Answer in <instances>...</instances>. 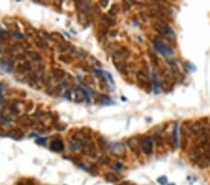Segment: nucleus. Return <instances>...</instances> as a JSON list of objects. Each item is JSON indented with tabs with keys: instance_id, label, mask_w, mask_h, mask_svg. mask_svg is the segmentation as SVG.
<instances>
[{
	"instance_id": "a211bd4d",
	"label": "nucleus",
	"mask_w": 210,
	"mask_h": 185,
	"mask_svg": "<svg viewBox=\"0 0 210 185\" xmlns=\"http://www.w3.org/2000/svg\"><path fill=\"white\" fill-rule=\"evenodd\" d=\"M51 73V77L57 81L61 80L66 76V71L64 69H61V68H52Z\"/></svg>"
},
{
	"instance_id": "c85d7f7f",
	"label": "nucleus",
	"mask_w": 210,
	"mask_h": 185,
	"mask_svg": "<svg viewBox=\"0 0 210 185\" xmlns=\"http://www.w3.org/2000/svg\"><path fill=\"white\" fill-rule=\"evenodd\" d=\"M39 80L40 82L43 84V85H46V86H50L51 83V77L49 76V75L43 74L41 76H39Z\"/></svg>"
},
{
	"instance_id": "a878e982",
	"label": "nucleus",
	"mask_w": 210,
	"mask_h": 185,
	"mask_svg": "<svg viewBox=\"0 0 210 185\" xmlns=\"http://www.w3.org/2000/svg\"><path fill=\"white\" fill-rule=\"evenodd\" d=\"M27 55L31 58V60H33L34 62L36 63H42V56L35 51H31L27 53Z\"/></svg>"
},
{
	"instance_id": "c03bdc74",
	"label": "nucleus",
	"mask_w": 210,
	"mask_h": 185,
	"mask_svg": "<svg viewBox=\"0 0 210 185\" xmlns=\"http://www.w3.org/2000/svg\"><path fill=\"white\" fill-rule=\"evenodd\" d=\"M130 7H131V5H130L129 2H127V1H123L122 2V8H123V10H128L130 8Z\"/></svg>"
},
{
	"instance_id": "6ab92c4d",
	"label": "nucleus",
	"mask_w": 210,
	"mask_h": 185,
	"mask_svg": "<svg viewBox=\"0 0 210 185\" xmlns=\"http://www.w3.org/2000/svg\"><path fill=\"white\" fill-rule=\"evenodd\" d=\"M78 21L80 24L82 25H86L89 24L90 19L88 16V13L84 12V11H78Z\"/></svg>"
},
{
	"instance_id": "e433bc0d",
	"label": "nucleus",
	"mask_w": 210,
	"mask_h": 185,
	"mask_svg": "<svg viewBox=\"0 0 210 185\" xmlns=\"http://www.w3.org/2000/svg\"><path fill=\"white\" fill-rule=\"evenodd\" d=\"M83 80H84V82H85V83H87V84H89V85H94V83H95V82H94V78H93L92 76H90V75L84 76Z\"/></svg>"
},
{
	"instance_id": "ea45409f",
	"label": "nucleus",
	"mask_w": 210,
	"mask_h": 185,
	"mask_svg": "<svg viewBox=\"0 0 210 185\" xmlns=\"http://www.w3.org/2000/svg\"><path fill=\"white\" fill-rule=\"evenodd\" d=\"M77 55L78 56H79L80 58H82V59H84L88 54H87V52L84 51V50H82V49H79L78 51H77Z\"/></svg>"
},
{
	"instance_id": "20e7f679",
	"label": "nucleus",
	"mask_w": 210,
	"mask_h": 185,
	"mask_svg": "<svg viewBox=\"0 0 210 185\" xmlns=\"http://www.w3.org/2000/svg\"><path fill=\"white\" fill-rule=\"evenodd\" d=\"M137 83L139 84V86L142 89L146 90L147 92L150 91L151 83L149 80V71L148 68V65L146 63H144V67L142 68V69L137 72Z\"/></svg>"
},
{
	"instance_id": "473e14b6",
	"label": "nucleus",
	"mask_w": 210,
	"mask_h": 185,
	"mask_svg": "<svg viewBox=\"0 0 210 185\" xmlns=\"http://www.w3.org/2000/svg\"><path fill=\"white\" fill-rule=\"evenodd\" d=\"M119 10H120V7H119V5H118V4H113V5L111 6V8L108 10V15H109L110 17H113V16H115V15L118 14Z\"/></svg>"
},
{
	"instance_id": "2eb2a0df",
	"label": "nucleus",
	"mask_w": 210,
	"mask_h": 185,
	"mask_svg": "<svg viewBox=\"0 0 210 185\" xmlns=\"http://www.w3.org/2000/svg\"><path fill=\"white\" fill-rule=\"evenodd\" d=\"M17 122L24 127H34V121L28 115H22L17 119Z\"/></svg>"
},
{
	"instance_id": "5fc2aeb1",
	"label": "nucleus",
	"mask_w": 210,
	"mask_h": 185,
	"mask_svg": "<svg viewBox=\"0 0 210 185\" xmlns=\"http://www.w3.org/2000/svg\"><path fill=\"white\" fill-rule=\"evenodd\" d=\"M168 185H175V183H170V184H168Z\"/></svg>"
},
{
	"instance_id": "72a5a7b5",
	"label": "nucleus",
	"mask_w": 210,
	"mask_h": 185,
	"mask_svg": "<svg viewBox=\"0 0 210 185\" xmlns=\"http://www.w3.org/2000/svg\"><path fill=\"white\" fill-rule=\"evenodd\" d=\"M76 93V97H75V102L76 103H81L83 101V94L81 92V88H78V91H75Z\"/></svg>"
},
{
	"instance_id": "603ef678",
	"label": "nucleus",
	"mask_w": 210,
	"mask_h": 185,
	"mask_svg": "<svg viewBox=\"0 0 210 185\" xmlns=\"http://www.w3.org/2000/svg\"><path fill=\"white\" fill-rule=\"evenodd\" d=\"M120 185H134L132 182H121Z\"/></svg>"
},
{
	"instance_id": "7c9ffc66",
	"label": "nucleus",
	"mask_w": 210,
	"mask_h": 185,
	"mask_svg": "<svg viewBox=\"0 0 210 185\" xmlns=\"http://www.w3.org/2000/svg\"><path fill=\"white\" fill-rule=\"evenodd\" d=\"M59 60L65 64H70L73 62V57L68 53H63L59 56Z\"/></svg>"
},
{
	"instance_id": "a19ab883",
	"label": "nucleus",
	"mask_w": 210,
	"mask_h": 185,
	"mask_svg": "<svg viewBox=\"0 0 210 185\" xmlns=\"http://www.w3.org/2000/svg\"><path fill=\"white\" fill-rule=\"evenodd\" d=\"M12 36L14 37H16L17 39H20V40H24V36L23 34H21L19 31H14L12 33Z\"/></svg>"
},
{
	"instance_id": "6e6552de",
	"label": "nucleus",
	"mask_w": 210,
	"mask_h": 185,
	"mask_svg": "<svg viewBox=\"0 0 210 185\" xmlns=\"http://www.w3.org/2000/svg\"><path fill=\"white\" fill-rule=\"evenodd\" d=\"M81 150H82V152L90 158H96V156H97L95 145L93 142V140L91 139V138H87L86 139L83 140Z\"/></svg>"
},
{
	"instance_id": "8fccbe9b",
	"label": "nucleus",
	"mask_w": 210,
	"mask_h": 185,
	"mask_svg": "<svg viewBox=\"0 0 210 185\" xmlns=\"http://www.w3.org/2000/svg\"><path fill=\"white\" fill-rule=\"evenodd\" d=\"M19 185H35L32 182H20Z\"/></svg>"
},
{
	"instance_id": "f257e3e1",
	"label": "nucleus",
	"mask_w": 210,
	"mask_h": 185,
	"mask_svg": "<svg viewBox=\"0 0 210 185\" xmlns=\"http://www.w3.org/2000/svg\"><path fill=\"white\" fill-rule=\"evenodd\" d=\"M189 155L191 160L200 167L207 166L210 163V143L201 141L190 150Z\"/></svg>"
},
{
	"instance_id": "864d4df0",
	"label": "nucleus",
	"mask_w": 210,
	"mask_h": 185,
	"mask_svg": "<svg viewBox=\"0 0 210 185\" xmlns=\"http://www.w3.org/2000/svg\"><path fill=\"white\" fill-rule=\"evenodd\" d=\"M116 34H117L116 31H115V32H110V35H111V36H116Z\"/></svg>"
},
{
	"instance_id": "5701e85b",
	"label": "nucleus",
	"mask_w": 210,
	"mask_h": 185,
	"mask_svg": "<svg viewBox=\"0 0 210 185\" xmlns=\"http://www.w3.org/2000/svg\"><path fill=\"white\" fill-rule=\"evenodd\" d=\"M50 36H51V40H53L54 42H56L58 44H63V43L66 42L63 35H61L58 32H52L51 34H50Z\"/></svg>"
},
{
	"instance_id": "2f4dec72",
	"label": "nucleus",
	"mask_w": 210,
	"mask_h": 185,
	"mask_svg": "<svg viewBox=\"0 0 210 185\" xmlns=\"http://www.w3.org/2000/svg\"><path fill=\"white\" fill-rule=\"evenodd\" d=\"M62 90H63V85L59 84V85H56L54 86L52 89H51V92L49 94L51 95H54V96H59L62 93Z\"/></svg>"
},
{
	"instance_id": "c9c22d12",
	"label": "nucleus",
	"mask_w": 210,
	"mask_h": 185,
	"mask_svg": "<svg viewBox=\"0 0 210 185\" xmlns=\"http://www.w3.org/2000/svg\"><path fill=\"white\" fill-rule=\"evenodd\" d=\"M148 56L150 58V61H151L152 65L157 67L159 65V58H158V56L154 52H148Z\"/></svg>"
},
{
	"instance_id": "c756f323",
	"label": "nucleus",
	"mask_w": 210,
	"mask_h": 185,
	"mask_svg": "<svg viewBox=\"0 0 210 185\" xmlns=\"http://www.w3.org/2000/svg\"><path fill=\"white\" fill-rule=\"evenodd\" d=\"M105 180L108 182H117L120 181V178L114 173H106L105 175Z\"/></svg>"
},
{
	"instance_id": "58836bf2",
	"label": "nucleus",
	"mask_w": 210,
	"mask_h": 185,
	"mask_svg": "<svg viewBox=\"0 0 210 185\" xmlns=\"http://www.w3.org/2000/svg\"><path fill=\"white\" fill-rule=\"evenodd\" d=\"M99 162L103 165H108L110 163V159L106 155H103L99 158Z\"/></svg>"
},
{
	"instance_id": "7ed1b4c3",
	"label": "nucleus",
	"mask_w": 210,
	"mask_h": 185,
	"mask_svg": "<svg viewBox=\"0 0 210 185\" xmlns=\"http://www.w3.org/2000/svg\"><path fill=\"white\" fill-rule=\"evenodd\" d=\"M159 75L161 77V87L164 92H170L174 87V82L175 81V78L172 74V72L166 68H162L159 71Z\"/></svg>"
},
{
	"instance_id": "37998d69",
	"label": "nucleus",
	"mask_w": 210,
	"mask_h": 185,
	"mask_svg": "<svg viewBox=\"0 0 210 185\" xmlns=\"http://www.w3.org/2000/svg\"><path fill=\"white\" fill-rule=\"evenodd\" d=\"M46 142H47V139H45V138H38V139H36V143H37L38 145H42V146H44V145L46 144Z\"/></svg>"
},
{
	"instance_id": "4c0bfd02",
	"label": "nucleus",
	"mask_w": 210,
	"mask_h": 185,
	"mask_svg": "<svg viewBox=\"0 0 210 185\" xmlns=\"http://www.w3.org/2000/svg\"><path fill=\"white\" fill-rule=\"evenodd\" d=\"M184 66H185V68H187V70H188L189 72H194V71L196 70V68H195L191 63H190V62H186V63L184 64Z\"/></svg>"
},
{
	"instance_id": "a18cd8bd",
	"label": "nucleus",
	"mask_w": 210,
	"mask_h": 185,
	"mask_svg": "<svg viewBox=\"0 0 210 185\" xmlns=\"http://www.w3.org/2000/svg\"><path fill=\"white\" fill-rule=\"evenodd\" d=\"M81 68H82V70H84V71H90V66L89 65H87L85 62H83V63H81Z\"/></svg>"
},
{
	"instance_id": "79ce46f5",
	"label": "nucleus",
	"mask_w": 210,
	"mask_h": 185,
	"mask_svg": "<svg viewBox=\"0 0 210 185\" xmlns=\"http://www.w3.org/2000/svg\"><path fill=\"white\" fill-rule=\"evenodd\" d=\"M157 182H158L161 185H165L167 183V178H166L165 176H162V177L158 178Z\"/></svg>"
},
{
	"instance_id": "4468645a",
	"label": "nucleus",
	"mask_w": 210,
	"mask_h": 185,
	"mask_svg": "<svg viewBox=\"0 0 210 185\" xmlns=\"http://www.w3.org/2000/svg\"><path fill=\"white\" fill-rule=\"evenodd\" d=\"M31 68H32V65L29 61H21L19 62L17 65H16V71L19 73V74L24 75L25 73L31 71Z\"/></svg>"
},
{
	"instance_id": "9d476101",
	"label": "nucleus",
	"mask_w": 210,
	"mask_h": 185,
	"mask_svg": "<svg viewBox=\"0 0 210 185\" xmlns=\"http://www.w3.org/2000/svg\"><path fill=\"white\" fill-rule=\"evenodd\" d=\"M14 68V61L10 56L0 59V69L6 73H11Z\"/></svg>"
},
{
	"instance_id": "393cba45",
	"label": "nucleus",
	"mask_w": 210,
	"mask_h": 185,
	"mask_svg": "<svg viewBox=\"0 0 210 185\" xmlns=\"http://www.w3.org/2000/svg\"><path fill=\"white\" fill-rule=\"evenodd\" d=\"M35 46L39 49H46L49 45L47 43V41L41 37H36L35 38Z\"/></svg>"
},
{
	"instance_id": "3c124183",
	"label": "nucleus",
	"mask_w": 210,
	"mask_h": 185,
	"mask_svg": "<svg viewBox=\"0 0 210 185\" xmlns=\"http://www.w3.org/2000/svg\"><path fill=\"white\" fill-rule=\"evenodd\" d=\"M114 168L115 169H121L122 168V165L121 163H117L115 166H114Z\"/></svg>"
},
{
	"instance_id": "f3484780",
	"label": "nucleus",
	"mask_w": 210,
	"mask_h": 185,
	"mask_svg": "<svg viewBox=\"0 0 210 185\" xmlns=\"http://www.w3.org/2000/svg\"><path fill=\"white\" fill-rule=\"evenodd\" d=\"M51 150L55 152H61L65 150V145L61 139L53 140L51 144Z\"/></svg>"
},
{
	"instance_id": "de8ad7c7",
	"label": "nucleus",
	"mask_w": 210,
	"mask_h": 185,
	"mask_svg": "<svg viewBox=\"0 0 210 185\" xmlns=\"http://www.w3.org/2000/svg\"><path fill=\"white\" fill-rule=\"evenodd\" d=\"M99 4H100L103 8H105V7L108 5V1H106V0H101V1H99Z\"/></svg>"
},
{
	"instance_id": "423d86ee",
	"label": "nucleus",
	"mask_w": 210,
	"mask_h": 185,
	"mask_svg": "<svg viewBox=\"0 0 210 185\" xmlns=\"http://www.w3.org/2000/svg\"><path fill=\"white\" fill-rule=\"evenodd\" d=\"M153 46L157 52H159L161 54H163L165 57H169V56L173 55V53H174L173 49L170 46H168L167 44H165L161 38H155L153 40Z\"/></svg>"
},
{
	"instance_id": "412c9836",
	"label": "nucleus",
	"mask_w": 210,
	"mask_h": 185,
	"mask_svg": "<svg viewBox=\"0 0 210 185\" xmlns=\"http://www.w3.org/2000/svg\"><path fill=\"white\" fill-rule=\"evenodd\" d=\"M172 142L174 143L175 148L178 146V122L174 123L173 132H172Z\"/></svg>"
},
{
	"instance_id": "1a4fd4ad",
	"label": "nucleus",
	"mask_w": 210,
	"mask_h": 185,
	"mask_svg": "<svg viewBox=\"0 0 210 185\" xmlns=\"http://www.w3.org/2000/svg\"><path fill=\"white\" fill-rule=\"evenodd\" d=\"M109 150L111 151V153L119 158H122L125 156V148L124 145L121 142H113L110 144L109 146Z\"/></svg>"
},
{
	"instance_id": "f8f14e48",
	"label": "nucleus",
	"mask_w": 210,
	"mask_h": 185,
	"mask_svg": "<svg viewBox=\"0 0 210 185\" xmlns=\"http://www.w3.org/2000/svg\"><path fill=\"white\" fill-rule=\"evenodd\" d=\"M141 140L139 137H132L127 140V145L131 150L137 154H139L140 152V146H141Z\"/></svg>"
},
{
	"instance_id": "f03ea898",
	"label": "nucleus",
	"mask_w": 210,
	"mask_h": 185,
	"mask_svg": "<svg viewBox=\"0 0 210 185\" xmlns=\"http://www.w3.org/2000/svg\"><path fill=\"white\" fill-rule=\"evenodd\" d=\"M129 55H130V52L125 47H121L112 53V63L114 64L115 68L123 74H124L125 68L127 65L126 59L129 57Z\"/></svg>"
},
{
	"instance_id": "ddd939ff",
	"label": "nucleus",
	"mask_w": 210,
	"mask_h": 185,
	"mask_svg": "<svg viewBox=\"0 0 210 185\" xmlns=\"http://www.w3.org/2000/svg\"><path fill=\"white\" fill-rule=\"evenodd\" d=\"M141 149L147 155H150L152 153V139L150 137H145L141 140Z\"/></svg>"
},
{
	"instance_id": "cd10ccee",
	"label": "nucleus",
	"mask_w": 210,
	"mask_h": 185,
	"mask_svg": "<svg viewBox=\"0 0 210 185\" xmlns=\"http://www.w3.org/2000/svg\"><path fill=\"white\" fill-rule=\"evenodd\" d=\"M81 146H82V143L79 139H73L70 140V147L73 150H78L81 149Z\"/></svg>"
},
{
	"instance_id": "f704fd0d",
	"label": "nucleus",
	"mask_w": 210,
	"mask_h": 185,
	"mask_svg": "<svg viewBox=\"0 0 210 185\" xmlns=\"http://www.w3.org/2000/svg\"><path fill=\"white\" fill-rule=\"evenodd\" d=\"M97 143H98V146L99 148L101 149L102 150H104L106 146H107V142H106V139H105L104 137L100 136L98 139H97Z\"/></svg>"
},
{
	"instance_id": "b1692460",
	"label": "nucleus",
	"mask_w": 210,
	"mask_h": 185,
	"mask_svg": "<svg viewBox=\"0 0 210 185\" xmlns=\"http://www.w3.org/2000/svg\"><path fill=\"white\" fill-rule=\"evenodd\" d=\"M152 82H153V86H154V93L155 94H159L160 93V82L158 80V76L155 70H153L152 72Z\"/></svg>"
},
{
	"instance_id": "09e8293b",
	"label": "nucleus",
	"mask_w": 210,
	"mask_h": 185,
	"mask_svg": "<svg viewBox=\"0 0 210 185\" xmlns=\"http://www.w3.org/2000/svg\"><path fill=\"white\" fill-rule=\"evenodd\" d=\"M104 74L106 75V77H107V78H108V79L110 80V82H111L112 84H114V80H113V79H112V77H111L110 73H108V72H104Z\"/></svg>"
},
{
	"instance_id": "aec40b11",
	"label": "nucleus",
	"mask_w": 210,
	"mask_h": 185,
	"mask_svg": "<svg viewBox=\"0 0 210 185\" xmlns=\"http://www.w3.org/2000/svg\"><path fill=\"white\" fill-rule=\"evenodd\" d=\"M9 137L13 138L14 139H21L24 138V132L20 128H13L8 133Z\"/></svg>"
},
{
	"instance_id": "9b49d317",
	"label": "nucleus",
	"mask_w": 210,
	"mask_h": 185,
	"mask_svg": "<svg viewBox=\"0 0 210 185\" xmlns=\"http://www.w3.org/2000/svg\"><path fill=\"white\" fill-rule=\"evenodd\" d=\"M191 127V126H190ZM190 127L186 126V122L183 123L180 127V148L181 150H185L188 146V138L190 136Z\"/></svg>"
},
{
	"instance_id": "0eeeda50",
	"label": "nucleus",
	"mask_w": 210,
	"mask_h": 185,
	"mask_svg": "<svg viewBox=\"0 0 210 185\" xmlns=\"http://www.w3.org/2000/svg\"><path fill=\"white\" fill-rule=\"evenodd\" d=\"M205 125L202 122L197 121L190 127V136L194 140L199 139H204V132H205Z\"/></svg>"
},
{
	"instance_id": "dca6fc26",
	"label": "nucleus",
	"mask_w": 210,
	"mask_h": 185,
	"mask_svg": "<svg viewBox=\"0 0 210 185\" xmlns=\"http://www.w3.org/2000/svg\"><path fill=\"white\" fill-rule=\"evenodd\" d=\"M167 63H168V65L171 68V72H172V74H173L174 78H175V81H180V79H181L182 75H181L180 71H179V68H178V66H177L176 62L173 61V60H168Z\"/></svg>"
},
{
	"instance_id": "49530a36",
	"label": "nucleus",
	"mask_w": 210,
	"mask_h": 185,
	"mask_svg": "<svg viewBox=\"0 0 210 185\" xmlns=\"http://www.w3.org/2000/svg\"><path fill=\"white\" fill-rule=\"evenodd\" d=\"M64 96H65L67 99L71 100V91H70V90H67V92H66V94L64 95Z\"/></svg>"
},
{
	"instance_id": "bb28decb",
	"label": "nucleus",
	"mask_w": 210,
	"mask_h": 185,
	"mask_svg": "<svg viewBox=\"0 0 210 185\" xmlns=\"http://www.w3.org/2000/svg\"><path fill=\"white\" fill-rule=\"evenodd\" d=\"M101 23H103L104 24L107 25L108 27L115 24V21L113 20V18H111L108 15H102V17H101Z\"/></svg>"
},
{
	"instance_id": "39448f33",
	"label": "nucleus",
	"mask_w": 210,
	"mask_h": 185,
	"mask_svg": "<svg viewBox=\"0 0 210 185\" xmlns=\"http://www.w3.org/2000/svg\"><path fill=\"white\" fill-rule=\"evenodd\" d=\"M154 29L160 33L161 35L166 37L167 38H175V34L172 28L167 24V23L164 19H159L155 24H154Z\"/></svg>"
},
{
	"instance_id": "4be33fe9",
	"label": "nucleus",
	"mask_w": 210,
	"mask_h": 185,
	"mask_svg": "<svg viewBox=\"0 0 210 185\" xmlns=\"http://www.w3.org/2000/svg\"><path fill=\"white\" fill-rule=\"evenodd\" d=\"M97 78L99 79V87H100V89L103 90V91H108L109 87H108L107 80H106L105 76H103V74H99L97 75Z\"/></svg>"
}]
</instances>
